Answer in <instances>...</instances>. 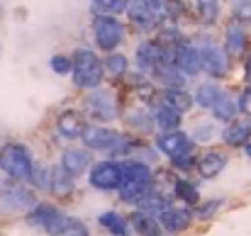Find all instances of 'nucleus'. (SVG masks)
Segmentation results:
<instances>
[{
    "label": "nucleus",
    "mask_w": 251,
    "mask_h": 236,
    "mask_svg": "<svg viewBox=\"0 0 251 236\" xmlns=\"http://www.w3.org/2000/svg\"><path fill=\"white\" fill-rule=\"evenodd\" d=\"M220 207V202H210V205H205V207H200V212H198V217L200 219H207V217H212V212Z\"/></svg>",
    "instance_id": "a19ab883"
},
{
    "label": "nucleus",
    "mask_w": 251,
    "mask_h": 236,
    "mask_svg": "<svg viewBox=\"0 0 251 236\" xmlns=\"http://www.w3.org/2000/svg\"><path fill=\"white\" fill-rule=\"evenodd\" d=\"M234 17L239 22H251V0H234Z\"/></svg>",
    "instance_id": "f704fd0d"
},
{
    "label": "nucleus",
    "mask_w": 251,
    "mask_h": 236,
    "mask_svg": "<svg viewBox=\"0 0 251 236\" xmlns=\"http://www.w3.org/2000/svg\"><path fill=\"white\" fill-rule=\"evenodd\" d=\"M195 137H198L200 142L210 139V137H212V127H198V129H195Z\"/></svg>",
    "instance_id": "79ce46f5"
},
{
    "label": "nucleus",
    "mask_w": 251,
    "mask_h": 236,
    "mask_svg": "<svg viewBox=\"0 0 251 236\" xmlns=\"http://www.w3.org/2000/svg\"><path fill=\"white\" fill-rule=\"evenodd\" d=\"M122 185L125 183H144L149 185L151 183V168L137 158H129V161H122Z\"/></svg>",
    "instance_id": "dca6fc26"
},
{
    "label": "nucleus",
    "mask_w": 251,
    "mask_h": 236,
    "mask_svg": "<svg viewBox=\"0 0 251 236\" xmlns=\"http://www.w3.org/2000/svg\"><path fill=\"white\" fill-rule=\"evenodd\" d=\"M195 7H198V15L210 24L220 17V0H198Z\"/></svg>",
    "instance_id": "7c9ffc66"
},
{
    "label": "nucleus",
    "mask_w": 251,
    "mask_h": 236,
    "mask_svg": "<svg viewBox=\"0 0 251 236\" xmlns=\"http://www.w3.org/2000/svg\"><path fill=\"white\" fill-rule=\"evenodd\" d=\"M90 5L100 15H117L127 7V0H90Z\"/></svg>",
    "instance_id": "72a5a7b5"
},
{
    "label": "nucleus",
    "mask_w": 251,
    "mask_h": 236,
    "mask_svg": "<svg viewBox=\"0 0 251 236\" xmlns=\"http://www.w3.org/2000/svg\"><path fill=\"white\" fill-rule=\"evenodd\" d=\"M90 185L98 190H120L122 185V165L117 161H100L90 168Z\"/></svg>",
    "instance_id": "39448f33"
},
{
    "label": "nucleus",
    "mask_w": 251,
    "mask_h": 236,
    "mask_svg": "<svg viewBox=\"0 0 251 236\" xmlns=\"http://www.w3.org/2000/svg\"><path fill=\"white\" fill-rule=\"evenodd\" d=\"M102 69H105V73H107L110 78H122V76L127 73V69H129V61H127V56L110 51V56L102 61Z\"/></svg>",
    "instance_id": "b1692460"
},
{
    "label": "nucleus",
    "mask_w": 251,
    "mask_h": 236,
    "mask_svg": "<svg viewBox=\"0 0 251 236\" xmlns=\"http://www.w3.org/2000/svg\"><path fill=\"white\" fill-rule=\"evenodd\" d=\"M237 107H239L244 115H251V88L239 97V105H237Z\"/></svg>",
    "instance_id": "58836bf2"
},
{
    "label": "nucleus",
    "mask_w": 251,
    "mask_h": 236,
    "mask_svg": "<svg viewBox=\"0 0 251 236\" xmlns=\"http://www.w3.org/2000/svg\"><path fill=\"white\" fill-rule=\"evenodd\" d=\"M151 236H161V234H159V232H156V234H151Z\"/></svg>",
    "instance_id": "49530a36"
},
{
    "label": "nucleus",
    "mask_w": 251,
    "mask_h": 236,
    "mask_svg": "<svg viewBox=\"0 0 251 236\" xmlns=\"http://www.w3.org/2000/svg\"><path fill=\"white\" fill-rule=\"evenodd\" d=\"M156 146L171 158L183 156V154H190V151H193L190 137L183 134V132H178V129H176V132H164V134L156 139Z\"/></svg>",
    "instance_id": "9d476101"
},
{
    "label": "nucleus",
    "mask_w": 251,
    "mask_h": 236,
    "mask_svg": "<svg viewBox=\"0 0 251 236\" xmlns=\"http://www.w3.org/2000/svg\"><path fill=\"white\" fill-rule=\"evenodd\" d=\"M149 76L151 78H156L159 83H164L166 88H180L185 80H183V73L178 71V66L173 64V56H168V59H161L151 71H149Z\"/></svg>",
    "instance_id": "ddd939ff"
},
{
    "label": "nucleus",
    "mask_w": 251,
    "mask_h": 236,
    "mask_svg": "<svg viewBox=\"0 0 251 236\" xmlns=\"http://www.w3.org/2000/svg\"><path fill=\"white\" fill-rule=\"evenodd\" d=\"M161 100H164V105L171 107V110H176V112H188L190 107H193V97L185 93V90H180V88H166L164 90V95H161Z\"/></svg>",
    "instance_id": "aec40b11"
},
{
    "label": "nucleus",
    "mask_w": 251,
    "mask_h": 236,
    "mask_svg": "<svg viewBox=\"0 0 251 236\" xmlns=\"http://www.w3.org/2000/svg\"><path fill=\"white\" fill-rule=\"evenodd\" d=\"M220 93H222V90H220L215 83H205V85H200V88H198V93H195V97H193V100H195L200 107H212V105H215V100L220 97Z\"/></svg>",
    "instance_id": "c85d7f7f"
},
{
    "label": "nucleus",
    "mask_w": 251,
    "mask_h": 236,
    "mask_svg": "<svg viewBox=\"0 0 251 236\" xmlns=\"http://www.w3.org/2000/svg\"><path fill=\"white\" fill-rule=\"evenodd\" d=\"M127 15H129V20L137 24V27H142V29H151V27H156V22H159V17H156V10L147 2V0H127Z\"/></svg>",
    "instance_id": "f8f14e48"
},
{
    "label": "nucleus",
    "mask_w": 251,
    "mask_h": 236,
    "mask_svg": "<svg viewBox=\"0 0 251 236\" xmlns=\"http://www.w3.org/2000/svg\"><path fill=\"white\" fill-rule=\"evenodd\" d=\"M61 236H88V229H85L78 219H74V222L69 224V229H66Z\"/></svg>",
    "instance_id": "e433bc0d"
},
{
    "label": "nucleus",
    "mask_w": 251,
    "mask_h": 236,
    "mask_svg": "<svg viewBox=\"0 0 251 236\" xmlns=\"http://www.w3.org/2000/svg\"><path fill=\"white\" fill-rule=\"evenodd\" d=\"M212 110V115L217 117V119H222V122H229V119H234V115H237V102L227 95V93H220V97L215 100V105L210 107Z\"/></svg>",
    "instance_id": "4be33fe9"
},
{
    "label": "nucleus",
    "mask_w": 251,
    "mask_h": 236,
    "mask_svg": "<svg viewBox=\"0 0 251 236\" xmlns=\"http://www.w3.org/2000/svg\"><path fill=\"white\" fill-rule=\"evenodd\" d=\"M247 83H249V88H251V56H249V61H247Z\"/></svg>",
    "instance_id": "c03bdc74"
},
{
    "label": "nucleus",
    "mask_w": 251,
    "mask_h": 236,
    "mask_svg": "<svg viewBox=\"0 0 251 236\" xmlns=\"http://www.w3.org/2000/svg\"><path fill=\"white\" fill-rule=\"evenodd\" d=\"M166 10L171 17H176V15H180L185 10V5H183V0H166Z\"/></svg>",
    "instance_id": "4c0bfd02"
},
{
    "label": "nucleus",
    "mask_w": 251,
    "mask_h": 236,
    "mask_svg": "<svg viewBox=\"0 0 251 236\" xmlns=\"http://www.w3.org/2000/svg\"><path fill=\"white\" fill-rule=\"evenodd\" d=\"M244 151H247V156L251 158V144H244Z\"/></svg>",
    "instance_id": "a18cd8bd"
},
{
    "label": "nucleus",
    "mask_w": 251,
    "mask_h": 236,
    "mask_svg": "<svg viewBox=\"0 0 251 236\" xmlns=\"http://www.w3.org/2000/svg\"><path fill=\"white\" fill-rule=\"evenodd\" d=\"M88 165H90L88 149H66L64 156H61V168H64L71 178H78Z\"/></svg>",
    "instance_id": "2eb2a0df"
},
{
    "label": "nucleus",
    "mask_w": 251,
    "mask_h": 236,
    "mask_svg": "<svg viewBox=\"0 0 251 236\" xmlns=\"http://www.w3.org/2000/svg\"><path fill=\"white\" fill-rule=\"evenodd\" d=\"M93 34H95V42L102 51H112L122 44L125 27H122V22L115 20V15H98L93 22Z\"/></svg>",
    "instance_id": "20e7f679"
},
{
    "label": "nucleus",
    "mask_w": 251,
    "mask_h": 236,
    "mask_svg": "<svg viewBox=\"0 0 251 236\" xmlns=\"http://www.w3.org/2000/svg\"><path fill=\"white\" fill-rule=\"evenodd\" d=\"M156 219L161 222V227H164L166 232L178 234V232H183V229L190 224V212H188V210H180V207H171V205H166Z\"/></svg>",
    "instance_id": "4468645a"
},
{
    "label": "nucleus",
    "mask_w": 251,
    "mask_h": 236,
    "mask_svg": "<svg viewBox=\"0 0 251 236\" xmlns=\"http://www.w3.org/2000/svg\"><path fill=\"white\" fill-rule=\"evenodd\" d=\"M85 112H88L93 119H98V122H112V119H115L112 95L105 93V90L93 88V93L85 97Z\"/></svg>",
    "instance_id": "0eeeda50"
},
{
    "label": "nucleus",
    "mask_w": 251,
    "mask_h": 236,
    "mask_svg": "<svg viewBox=\"0 0 251 236\" xmlns=\"http://www.w3.org/2000/svg\"><path fill=\"white\" fill-rule=\"evenodd\" d=\"M168 56H173V51H168L161 42H144L137 49V66L144 73H149L161 59H168Z\"/></svg>",
    "instance_id": "1a4fd4ad"
},
{
    "label": "nucleus",
    "mask_w": 251,
    "mask_h": 236,
    "mask_svg": "<svg viewBox=\"0 0 251 236\" xmlns=\"http://www.w3.org/2000/svg\"><path fill=\"white\" fill-rule=\"evenodd\" d=\"M0 168L12 180H29L32 170H34V161H32V154L27 146L10 142L0 149Z\"/></svg>",
    "instance_id": "f03ea898"
},
{
    "label": "nucleus",
    "mask_w": 251,
    "mask_h": 236,
    "mask_svg": "<svg viewBox=\"0 0 251 236\" xmlns=\"http://www.w3.org/2000/svg\"><path fill=\"white\" fill-rule=\"evenodd\" d=\"M147 2H149V5H151L156 12H159V10H161V5H164V0H147Z\"/></svg>",
    "instance_id": "37998d69"
},
{
    "label": "nucleus",
    "mask_w": 251,
    "mask_h": 236,
    "mask_svg": "<svg viewBox=\"0 0 251 236\" xmlns=\"http://www.w3.org/2000/svg\"><path fill=\"white\" fill-rule=\"evenodd\" d=\"M173 192H176V197H180V200L188 202V205H195V202H198V190H195V185H193L190 180L178 178V180L173 183Z\"/></svg>",
    "instance_id": "c756f323"
},
{
    "label": "nucleus",
    "mask_w": 251,
    "mask_h": 236,
    "mask_svg": "<svg viewBox=\"0 0 251 236\" xmlns=\"http://www.w3.org/2000/svg\"><path fill=\"white\" fill-rule=\"evenodd\" d=\"M29 180H32L34 188H39V190H51V168H49V165H34Z\"/></svg>",
    "instance_id": "473e14b6"
},
{
    "label": "nucleus",
    "mask_w": 251,
    "mask_h": 236,
    "mask_svg": "<svg viewBox=\"0 0 251 236\" xmlns=\"http://www.w3.org/2000/svg\"><path fill=\"white\" fill-rule=\"evenodd\" d=\"M74 180L76 178H71L64 168H51V190L56 195H69L74 190Z\"/></svg>",
    "instance_id": "a878e982"
},
{
    "label": "nucleus",
    "mask_w": 251,
    "mask_h": 236,
    "mask_svg": "<svg viewBox=\"0 0 251 236\" xmlns=\"http://www.w3.org/2000/svg\"><path fill=\"white\" fill-rule=\"evenodd\" d=\"M34 207V195L22 188H7L0 192V210L2 212H20V210H32Z\"/></svg>",
    "instance_id": "9b49d317"
},
{
    "label": "nucleus",
    "mask_w": 251,
    "mask_h": 236,
    "mask_svg": "<svg viewBox=\"0 0 251 236\" xmlns=\"http://www.w3.org/2000/svg\"><path fill=\"white\" fill-rule=\"evenodd\" d=\"M71 76H74V83L78 88H98L102 78H105V69H102V61L90 51V49H78L74 51L71 56Z\"/></svg>",
    "instance_id": "f257e3e1"
},
{
    "label": "nucleus",
    "mask_w": 251,
    "mask_h": 236,
    "mask_svg": "<svg viewBox=\"0 0 251 236\" xmlns=\"http://www.w3.org/2000/svg\"><path fill=\"white\" fill-rule=\"evenodd\" d=\"M200 59H202V69L212 76V78H222L227 76V54L212 42V39H202L200 44Z\"/></svg>",
    "instance_id": "423d86ee"
},
{
    "label": "nucleus",
    "mask_w": 251,
    "mask_h": 236,
    "mask_svg": "<svg viewBox=\"0 0 251 236\" xmlns=\"http://www.w3.org/2000/svg\"><path fill=\"white\" fill-rule=\"evenodd\" d=\"M173 64L178 66V71L183 76H198L202 71V59H200V51L193 47V44H183L178 42L176 49H173Z\"/></svg>",
    "instance_id": "6e6552de"
},
{
    "label": "nucleus",
    "mask_w": 251,
    "mask_h": 236,
    "mask_svg": "<svg viewBox=\"0 0 251 236\" xmlns=\"http://www.w3.org/2000/svg\"><path fill=\"white\" fill-rule=\"evenodd\" d=\"M249 137H251V119L232 122V124L222 132V139H225V144H229V146H244V144H249Z\"/></svg>",
    "instance_id": "6ab92c4d"
},
{
    "label": "nucleus",
    "mask_w": 251,
    "mask_h": 236,
    "mask_svg": "<svg viewBox=\"0 0 251 236\" xmlns=\"http://www.w3.org/2000/svg\"><path fill=\"white\" fill-rule=\"evenodd\" d=\"M171 161H173V165H176V168H183V170L193 165V158H190V154H183V156H176V158H171Z\"/></svg>",
    "instance_id": "ea45409f"
},
{
    "label": "nucleus",
    "mask_w": 251,
    "mask_h": 236,
    "mask_svg": "<svg viewBox=\"0 0 251 236\" xmlns=\"http://www.w3.org/2000/svg\"><path fill=\"white\" fill-rule=\"evenodd\" d=\"M225 165H227V156L222 151H207V154H202V156L198 158V173L202 178L220 175L225 170Z\"/></svg>",
    "instance_id": "a211bd4d"
},
{
    "label": "nucleus",
    "mask_w": 251,
    "mask_h": 236,
    "mask_svg": "<svg viewBox=\"0 0 251 236\" xmlns=\"http://www.w3.org/2000/svg\"><path fill=\"white\" fill-rule=\"evenodd\" d=\"M227 54L229 56H242L244 54V49H247V32H244V27L242 24H229L227 27Z\"/></svg>",
    "instance_id": "412c9836"
},
{
    "label": "nucleus",
    "mask_w": 251,
    "mask_h": 236,
    "mask_svg": "<svg viewBox=\"0 0 251 236\" xmlns=\"http://www.w3.org/2000/svg\"><path fill=\"white\" fill-rule=\"evenodd\" d=\"M132 227H134V232H139L142 236H151L159 232L156 217H151V214L144 212V210H139V212L132 214Z\"/></svg>",
    "instance_id": "5701e85b"
},
{
    "label": "nucleus",
    "mask_w": 251,
    "mask_h": 236,
    "mask_svg": "<svg viewBox=\"0 0 251 236\" xmlns=\"http://www.w3.org/2000/svg\"><path fill=\"white\" fill-rule=\"evenodd\" d=\"M81 139H83L85 149L110 151L115 156H120V154H125L129 149V139H125L122 134H117V132H112L107 127H85Z\"/></svg>",
    "instance_id": "7ed1b4c3"
},
{
    "label": "nucleus",
    "mask_w": 251,
    "mask_h": 236,
    "mask_svg": "<svg viewBox=\"0 0 251 236\" xmlns=\"http://www.w3.org/2000/svg\"><path fill=\"white\" fill-rule=\"evenodd\" d=\"M56 127H59V134H61V137H66V139H81V134H83V129L88 124H85L81 112H74V110H71V112H64V115L59 117Z\"/></svg>",
    "instance_id": "f3484780"
},
{
    "label": "nucleus",
    "mask_w": 251,
    "mask_h": 236,
    "mask_svg": "<svg viewBox=\"0 0 251 236\" xmlns=\"http://www.w3.org/2000/svg\"><path fill=\"white\" fill-rule=\"evenodd\" d=\"M54 212H56V207H54V205H49V202H39V205H34V207L29 210V222H32V224L44 227V222H47Z\"/></svg>",
    "instance_id": "2f4dec72"
},
{
    "label": "nucleus",
    "mask_w": 251,
    "mask_h": 236,
    "mask_svg": "<svg viewBox=\"0 0 251 236\" xmlns=\"http://www.w3.org/2000/svg\"><path fill=\"white\" fill-rule=\"evenodd\" d=\"M100 224L115 236H127L129 234V224H127V219L120 217L117 212H105V214L100 217Z\"/></svg>",
    "instance_id": "393cba45"
},
{
    "label": "nucleus",
    "mask_w": 251,
    "mask_h": 236,
    "mask_svg": "<svg viewBox=\"0 0 251 236\" xmlns=\"http://www.w3.org/2000/svg\"><path fill=\"white\" fill-rule=\"evenodd\" d=\"M51 71H56V73H61V76L71 73V59H66V56H54V59H51Z\"/></svg>",
    "instance_id": "c9c22d12"
},
{
    "label": "nucleus",
    "mask_w": 251,
    "mask_h": 236,
    "mask_svg": "<svg viewBox=\"0 0 251 236\" xmlns=\"http://www.w3.org/2000/svg\"><path fill=\"white\" fill-rule=\"evenodd\" d=\"M156 124H159V129H164V132H176L178 127H180V112H176V110H171V107H161L159 112H156Z\"/></svg>",
    "instance_id": "bb28decb"
},
{
    "label": "nucleus",
    "mask_w": 251,
    "mask_h": 236,
    "mask_svg": "<svg viewBox=\"0 0 251 236\" xmlns=\"http://www.w3.org/2000/svg\"><path fill=\"white\" fill-rule=\"evenodd\" d=\"M71 222H74L71 217H66V214H61V212L56 210V212L44 222V232H47V234H51V236H61L66 229H69V224H71Z\"/></svg>",
    "instance_id": "cd10ccee"
}]
</instances>
